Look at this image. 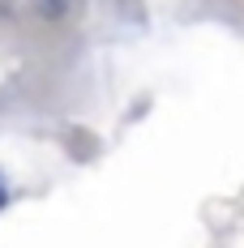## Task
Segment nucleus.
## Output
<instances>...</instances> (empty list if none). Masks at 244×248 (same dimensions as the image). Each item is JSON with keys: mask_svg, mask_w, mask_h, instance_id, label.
<instances>
[{"mask_svg": "<svg viewBox=\"0 0 244 248\" xmlns=\"http://www.w3.org/2000/svg\"><path fill=\"white\" fill-rule=\"evenodd\" d=\"M4 201H9V188H4V180H0V210H4Z\"/></svg>", "mask_w": 244, "mask_h": 248, "instance_id": "obj_1", "label": "nucleus"}]
</instances>
